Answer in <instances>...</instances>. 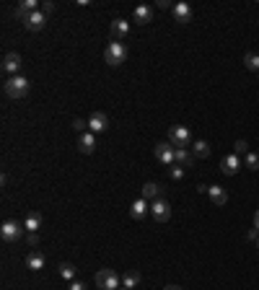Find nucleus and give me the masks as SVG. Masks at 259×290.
<instances>
[{
	"mask_svg": "<svg viewBox=\"0 0 259 290\" xmlns=\"http://www.w3.org/2000/svg\"><path fill=\"white\" fill-rule=\"evenodd\" d=\"M168 143H171L174 148H187L189 143H192V132H189L184 124H174L171 130H168Z\"/></svg>",
	"mask_w": 259,
	"mask_h": 290,
	"instance_id": "obj_5",
	"label": "nucleus"
},
{
	"mask_svg": "<svg viewBox=\"0 0 259 290\" xmlns=\"http://www.w3.org/2000/svg\"><path fill=\"white\" fill-rule=\"evenodd\" d=\"M207 194H210V202L215 205V207H223L228 202V192L223 189V187H218V184H210L207 187Z\"/></svg>",
	"mask_w": 259,
	"mask_h": 290,
	"instance_id": "obj_13",
	"label": "nucleus"
},
{
	"mask_svg": "<svg viewBox=\"0 0 259 290\" xmlns=\"http://www.w3.org/2000/svg\"><path fill=\"white\" fill-rule=\"evenodd\" d=\"M109 34H111V42H122L130 34V24H127L125 18H114V21H111Z\"/></svg>",
	"mask_w": 259,
	"mask_h": 290,
	"instance_id": "obj_11",
	"label": "nucleus"
},
{
	"mask_svg": "<svg viewBox=\"0 0 259 290\" xmlns=\"http://www.w3.org/2000/svg\"><path fill=\"white\" fill-rule=\"evenodd\" d=\"M174 164H179V166H192L195 164V153H192V150H187V148H176Z\"/></svg>",
	"mask_w": 259,
	"mask_h": 290,
	"instance_id": "obj_19",
	"label": "nucleus"
},
{
	"mask_svg": "<svg viewBox=\"0 0 259 290\" xmlns=\"http://www.w3.org/2000/svg\"><path fill=\"white\" fill-rule=\"evenodd\" d=\"M39 8H42L39 0H21V3L16 5V10H13V16H16L18 21H24V24H26L29 16H31V13H37Z\"/></svg>",
	"mask_w": 259,
	"mask_h": 290,
	"instance_id": "obj_6",
	"label": "nucleus"
},
{
	"mask_svg": "<svg viewBox=\"0 0 259 290\" xmlns=\"http://www.w3.org/2000/svg\"><path fill=\"white\" fill-rule=\"evenodd\" d=\"M122 290H127V288H122Z\"/></svg>",
	"mask_w": 259,
	"mask_h": 290,
	"instance_id": "obj_39",
	"label": "nucleus"
},
{
	"mask_svg": "<svg viewBox=\"0 0 259 290\" xmlns=\"http://www.w3.org/2000/svg\"><path fill=\"white\" fill-rule=\"evenodd\" d=\"M192 153H195V158H207L210 156V143H205V140L192 143Z\"/></svg>",
	"mask_w": 259,
	"mask_h": 290,
	"instance_id": "obj_24",
	"label": "nucleus"
},
{
	"mask_svg": "<svg viewBox=\"0 0 259 290\" xmlns=\"http://www.w3.org/2000/svg\"><path fill=\"white\" fill-rule=\"evenodd\" d=\"M151 213H153V218L158 220V223H166V220L171 218V205H168L163 197H158V200L151 202Z\"/></svg>",
	"mask_w": 259,
	"mask_h": 290,
	"instance_id": "obj_7",
	"label": "nucleus"
},
{
	"mask_svg": "<svg viewBox=\"0 0 259 290\" xmlns=\"http://www.w3.org/2000/svg\"><path fill=\"white\" fill-rule=\"evenodd\" d=\"M57 270H60V277H65V280H73V277H75V267L70 262H62Z\"/></svg>",
	"mask_w": 259,
	"mask_h": 290,
	"instance_id": "obj_26",
	"label": "nucleus"
},
{
	"mask_svg": "<svg viewBox=\"0 0 259 290\" xmlns=\"http://www.w3.org/2000/svg\"><path fill=\"white\" fill-rule=\"evenodd\" d=\"M26 243H29V246H37V243H39V233H29L26 236Z\"/></svg>",
	"mask_w": 259,
	"mask_h": 290,
	"instance_id": "obj_32",
	"label": "nucleus"
},
{
	"mask_svg": "<svg viewBox=\"0 0 259 290\" xmlns=\"http://www.w3.org/2000/svg\"><path fill=\"white\" fill-rule=\"evenodd\" d=\"M29 80L24 75H13V78H8L5 83H3V91H5V96L8 99H24L29 94Z\"/></svg>",
	"mask_w": 259,
	"mask_h": 290,
	"instance_id": "obj_1",
	"label": "nucleus"
},
{
	"mask_svg": "<svg viewBox=\"0 0 259 290\" xmlns=\"http://www.w3.org/2000/svg\"><path fill=\"white\" fill-rule=\"evenodd\" d=\"M155 5H158V8H174L171 3H168V0H158V3H155Z\"/></svg>",
	"mask_w": 259,
	"mask_h": 290,
	"instance_id": "obj_35",
	"label": "nucleus"
},
{
	"mask_svg": "<svg viewBox=\"0 0 259 290\" xmlns=\"http://www.w3.org/2000/svg\"><path fill=\"white\" fill-rule=\"evenodd\" d=\"M44 24H47V16L42 13V10H37V13H31L29 16V21H26V31H42L44 29Z\"/></svg>",
	"mask_w": 259,
	"mask_h": 290,
	"instance_id": "obj_17",
	"label": "nucleus"
},
{
	"mask_svg": "<svg viewBox=\"0 0 259 290\" xmlns=\"http://www.w3.org/2000/svg\"><path fill=\"white\" fill-rule=\"evenodd\" d=\"M254 228H257V231H259V210H257V213H254Z\"/></svg>",
	"mask_w": 259,
	"mask_h": 290,
	"instance_id": "obj_36",
	"label": "nucleus"
},
{
	"mask_svg": "<svg viewBox=\"0 0 259 290\" xmlns=\"http://www.w3.org/2000/svg\"><path fill=\"white\" fill-rule=\"evenodd\" d=\"M158 197H161V187L155 181L143 184V200H158Z\"/></svg>",
	"mask_w": 259,
	"mask_h": 290,
	"instance_id": "obj_21",
	"label": "nucleus"
},
{
	"mask_svg": "<svg viewBox=\"0 0 259 290\" xmlns=\"http://www.w3.org/2000/svg\"><path fill=\"white\" fill-rule=\"evenodd\" d=\"M73 130H75L78 135L88 132V119H81V117H75V119H73Z\"/></svg>",
	"mask_w": 259,
	"mask_h": 290,
	"instance_id": "obj_29",
	"label": "nucleus"
},
{
	"mask_svg": "<svg viewBox=\"0 0 259 290\" xmlns=\"http://www.w3.org/2000/svg\"><path fill=\"white\" fill-rule=\"evenodd\" d=\"M257 246H259V241H257Z\"/></svg>",
	"mask_w": 259,
	"mask_h": 290,
	"instance_id": "obj_38",
	"label": "nucleus"
},
{
	"mask_svg": "<svg viewBox=\"0 0 259 290\" xmlns=\"http://www.w3.org/2000/svg\"><path fill=\"white\" fill-rule=\"evenodd\" d=\"M163 290H182V288H179V285H166Z\"/></svg>",
	"mask_w": 259,
	"mask_h": 290,
	"instance_id": "obj_37",
	"label": "nucleus"
},
{
	"mask_svg": "<svg viewBox=\"0 0 259 290\" xmlns=\"http://www.w3.org/2000/svg\"><path fill=\"white\" fill-rule=\"evenodd\" d=\"M244 166L252 169V171H259V153H249L244 158Z\"/></svg>",
	"mask_w": 259,
	"mask_h": 290,
	"instance_id": "obj_28",
	"label": "nucleus"
},
{
	"mask_svg": "<svg viewBox=\"0 0 259 290\" xmlns=\"http://www.w3.org/2000/svg\"><path fill=\"white\" fill-rule=\"evenodd\" d=\"M148 213H151V205H148V200H143V197H140V200H135V202L130 205V215H132L135 220H143Z\"/></svg>",
	"mask_w": 259,
	"mask_h": 290,
	"instance_id": "obj_16",
	"label": "nucleus"
},
{
	"mask_svg": "<svg viewBox=\"0 0 259 290\" xmlns=\"http://www.w3.org/2000/svg\"><path fill=\"white\" fill-rule=\"evenodd\" d=\"M220 169H223V174L226 176H236L239 174V169H241V158L236 156V153H231V156H226L220 161Z\"/></svg>",
	"mask_w": 259,
	"mask_h": 290,
	"instance_id": "obj_12",
	"label": "nucleus"
},
{
	"mask_svg": "<svg viewBox=\"0 0 259 290\" xmlns=\"http://www.w3.org/2000/svg\"><path fill=\"white\" fill-rule=\"evenodd\" d=\"M244 65H246V70H259V55L257 52H246L244 55Z\"/></svg>",
	"mask_w": 259,
	"mask_h": 290,
	"instance_id": "obj_25",
	"label": "nucleus"
},
{
	"mask_svg": "<svg viewBox=\"0 0 259 290\" xmlns=\"http://www.w3.org/2000/svg\"><path fill=\"white\" fill-rule=\"evenodd\" d=\"M39 10H42V13H44V16L50 18V16H52V10H54V3H52V0H44V3H42V8H39Z\"/></svg>",
	"mask_w": 259,
	"mask_h": 290,
	"instance_id": "obj_30",
	"label": "nucleus"
},
{
	"mask_svg": "<svg viewBox=\"0 0 259 290\" xmlns=\"http://www.w3.org/2000/svg\"><path fill=\"white\" fill-rule=\"evenodd\" d=\"M246 238H249V241H259V231H257V228H252L249 233H246Z\"/></svg>",
	"mask_w": 259,
	"mask_h": 290,
	"instance_id": "obj_33",
	"label": "nucleus"
},
{
	"mask_svg": "<svg viewBox=\"0 0 259 290\" xmlns=\"http://www.w3.org/2000/svg\"><path fill=\"white\" fill-rule=\"evenodd\" d=\"M39 226H42V215H39V213H29L26 220H24V228L29 231V233H37Z\"/></svg>",
	"mask_w": 259,
	"mask_h": 290,
	"instance_id": "obj_23",
	"label": "nucleus"
},
{
	"mask_svg": "<svg viewBox=\"0 0 259 290\" xmlns=\"http://www.w3.org/2000/svg\"><path fill=\"white\" fill-rule=\"evenodd\" d=\"M138 285H140V272H138V270H132V272H125V275H122V288L135 290Z\"/></svg>",
	"mask_w": 259,
	"mask_h": 290,
	"instance_id": "obj_20",
	"label": "nucleus"
},
{
	"mask_svg": "<svg viewBox=\"0 0 259 290\" xmlns=\"http://www.w3.org/2000/svg\"><path fill=\"white\" fill-rule=\"evenodd\" d=\"M119 275L114 272V270H99L96 272V285H99V290H119Z\"/></svg>",
	"mask_w": 259,
	"mask_h": 290,
	"instance_id": "obj_4",
	"label": "nucleus"
},
{
	"mask_svg": "<svg viewBox=\"0 0 259 290\" xmlns=\"http://www.w3.org/2000/svg\"><path fill=\"white\" fill-rule=\"evenodd\" d=\"M233 153L239 156V158H241V156L246 158V156H249V143H246V140H236V143H233Z\"/></svg>",
	"mask_w": 259,
	"mask_h": 290,
	"instance_id": "obj_27",
	"label": "nucleus"
},
{
	"mask_svg": "<svg viewBox=\"0 0 259 290\" xmlns=\"http://www.w3.org/2000/svg\"><path fill=\"white\" fill-rule=\"evenodd\" d=\"M21 65H24V62H21V55H18V52H8V55L3 57V70H5L10 78H13V75H18Z\"/></svg>",
	"mask_w": 259,
	"mask_h": 290,
	"instance_id": "obj_10",
	"label": "nucleus"
},
{
	"mask_svg": "<svg viewBox=\"0 0 259 290\" xmlns=\"http://www.w3.org/2000/svg\"><path fill=\"white\" fill-rule=\"evenodd\" d=\"M78 150H81V153H94L96 150V135L94 132L78 135Z\"/></svg>",
	"mask_w": 259,
	"mask_h": 290,
	"instance_id": "obj_15",
	"label": "nucleus"
},
{
	"mask_svg": "<svg viewBox=\"0 0 259 290\" xmlns=\"http://www.w3.org/2000/svg\"><path fill=\"white\" fill-rule=\"evenodd\" d=\"M153 153H155V158H158L163 166H171V164H174V153H176V148L166 140V143H158V145H155Z\"/></svg>",
	"mask_w": 259,
	"mask_h": 290,
	"instance_id": "obj_9",
	"label": "nucleus"
},
{
	"mask_svg": "<svg viewBox=\"0 0 259 290\" xmlns=\"http://www.w3.org/2000/svg\"><path fill=\"white\" fill-rule=\"evenodd\" d=\"M184 176V166H171V179H182Z\"/></svg>",
	"mask_w": 259,
	"mask_h": 290,
	"instance_id": "obj_31",
	"label": "nucleus"
},
{
	"mask_svg": "<svg viewBox=\"0 0 259 290\" xmlns=\"http://www.w3.org/2000/svg\"><path fill=\"white\" fill-rule=\"evenodd\" d=\"M26 267H29V270H34V272L44 270V257H42L39 251H31L29 257H26Z\"/></svg>",
	"mask_w": 259,
	"mask_h": 290,
	"instance_id": "obj_22",
	"label": "nucleus"
},
{
	"mask_svg": "<svg viewBox=\"0 0 259 290\" xmlns=\"http://www.w3.org/2000/svg\"><path fill=\"white\" fill-rule=\"evenodd\" d=\"M174 18L179 21V24H189L192 21V5L189 3H174Z\"/></svg>",
	"mask_w": 259,
	"mask_h": 290,
	"instance_id": "obj_14",
	"label": "nucleus"
},
{
	"mask_svg": "<svg viewBox=\"0 0 259 290\" xmlns=\"http://www.w3.org/2000/svg\"><path fill=\"white\" fill-rule=\"evenodd\" d=\"M132 18L138 21V24H151L153 21V8L151 5H138L132 10Z\"/></svg>",
	"mask_w": 259,
	"mask_h": 290,
	"instance_id": "obj_18",
	"label": "nucleus"
},
{
	"mask_svg": "<svg viewBox=\"0 0 259 290\" xmlns=\"http://www.w3.org/2000/svg\"><path fill=\"white\" fill-rule=\"evenodd\" d=\"M67 290H86V285L83 283H70V288H67Z\"/></svg>",
	"mask_w": 259,
	"mask_h": 290,
	"instance_id": "obj_34",
	"label": "nucleus"
},
{
	"mask_svg": "<svg viewBox=\"0 0 259 290\" xmlns=\"http://www.w3.org/2000/svg\"><path fill=\"white\" fill-rule=\"evenodd\" d=\"M104 130H109V117H106L104 112H94L91 117H88V132L99 135V132H104Z\"/></svg>",
	"mask_w": 259,
	"mask_h": 290,
	"instance_id": "obj_8",
	"label": "nucleus"
},
{
	"mask_svg": "<svg viewBox=\"0 0 259 290\" xmlns=\"http://www.w3.org/2000/svg\"><path fill=\"white\" fill-rule=\"evenodd\" d=\"M127 60V47L122 42H109V47L104 50V62L111 65V67H117Z\"/></svg>",
	"mask_w": 259,
	"mask_h": 290,
	"instance_id": "obj_2",
	"label": "nucleus"
},
{
	"mask_svg": "<svg viewBox=\"0 0 259 290\" xmlns=\"http://www.w3.org/2000/svg\"><path fill=\"white\" fill-rule=\"evenodd\" d=\"M24 226L18 223V220H5L3 226H0V238H3L5 243H16L21 236H24Z\"/></svg>",
	"mask_w": 259,
	"mask_h": 290,
	"instance_id": "obj_3",
	"label": "nucleus"
}]
</instances>
